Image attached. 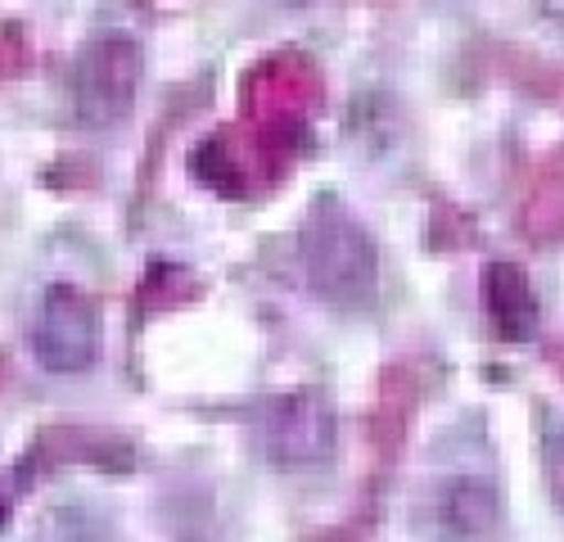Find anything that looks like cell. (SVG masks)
Segmentation results:
<instances>
[{"mask_svg": "<svg viewBox=\"0 0 564 542\" xmlns=\"http://www.w3.org/2000/svg\"><path fill=\"white\" fill-rule=\"evenodd\" d=\"M303 277L307 290L339 312H366L380 294V249L366 226L335 199L321 195L303 221Z\"/></svg>", "mask_w": 564, "mask_h": 542, "instance_id": "cell-1", "label": "cell"}, {"mask_svg": "<svg viewBox=\"0 0 564 542\" xmlns=\"http://www.w3.org/2000/svg\"><path fill=\"white\" fill-rule=\"evenodd\" d=\"M140 45L122 32L90 36L73 68H68V105L77 127L86 131H109L122 127L135 109V90H140Z\"/></svg>", "mask_w": 564, "mask_h": 542, "instance_id": "cell-2", "label": "cell"}, {"mask_svg": "<svg viewBox=\"0 0 564 542\" xmlns=\"http://www.w3.org/2000/svg\"><path fill=\"white\" fill-rule=\"evenodd\" d=\"M258 447L275 470H312L335 457L339 421L321 389H294L271 398L258 412Z\"/></svg>", "mask_w": 564, "mask_h": 542, "instance_id": "cell-3", "label": "cell"}, {"mask_svg": "<svg viewBox=\"0 0 564 542\" xmlns=\"http://www.w3.org/2000/svg\"><path fill=\"white\" fill-rule=\"evenodd\" d=\"M32 361L45 376H86L100 357V316L73 285H51L28 330Z\"/></svg>", "mask_w": 564, "mask_h": 542, "instance_id": "cell-4", "label": "cell"}, {"mask_svg": "<svg viewBox=\"0 0 564 542\" xmlns=\"http://www.w3.org/2000/svg\"><path fill=\"white\" fill-rule=\"evenodd\" d=\"M484 303H488V316L506 344H529L538 335L542 307H538V294L524 277V267L492 262L484 271Z\"/></svg>", "mask_w": 564, "mask_h": 542, "instance_id": "cell-5", "label": "cell"}, {"mask_svg": "<svg viewBox=\"0 0 564 542\" xmlns=\"http://www.w3.org/2000/svg\"><path fill=\"white\" fill-rule=\"evenodd\" d=\"M501 488L484 475L452 479L438 497V529L447 538H488L501 529Z\"/></svg>", "mask_w": 564, "mask_h": 542, "instance_id": "cell-6", "label": "cell"}, {"mask_svg": "<svg viewBox=\"0 0 564 542\" xmlns=\"http://www.w3.org/2000/svg\"><path fill=\"white\" fill-rule=\"evenodd\" d=\"M542 475H546V492L555 511L564 516V416H546L542 421Z\"/></svg>", "mask_w": 564, "mask_h": 542, "instance_id": "cell-7", "label": "cell"}, {"mask_svg": "<svg viewBox=\"0 0 564 542\" xmlns=\"http://www.w3.org/2000/svg\"><path fill=\"white\" fill-rule=\"evenodd\" d=\"M275 6H285V10H303V6H316V0H275Z\"/></svg>", "mask_w": 564, "mask_h": 542, "instance_id": "cell-8", "label": "cell"}]
</instances>
